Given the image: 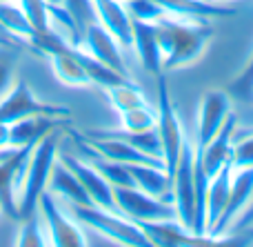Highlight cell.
Wrapping results in <instances>:
<instances>
[{"label":"cell","mask_w":253,"mask_h":247,"mask_svg":"<svg viewBox=\"0 0 253 247\" xmlns=\"http://www.w3.org/2000/svg\"><path fill=\"white\" fill-rule=\"evenodd\" d=\"M131 34H133V47L140 58V65L144 71L153 76L162 74V49L158 40L156 22L131 20Z\"/></svg>","instance_id":"2e32d148"},{"label":"cell","mask_w":253,"mask_h":247,"mask_svg":"<svg viewBox=\"0 0 253 247\" xmlns=\"http://www.w3.org/2000/svg\"><path fill=\"white\" fill-rule=\"evenodd\" d=\"M253 225V196H251V200H249V205L245 207V212L238 216V221L233 223V230H238V232H245V230H249V227Z\"/></svg>","instance_id":"d6a6232c"},{"label":"cell","mask_w":253,"mask_h":247,"mask_svg":"<svg viewBox=\"0 0 253 247\" xmlns=\"http://www.w3.org/2000/svg\"><path fill=\"white\" fill-rule=\"evenodd\" d=\"M231 174L233 167L224 165L209 181V187H207V236L211 234V230L215 227L218 218L222 216L224 207H227L229 190H231Z\"/></svg>","instance_id":"ffe728a7"},{"label":"cell","mask_w":253,"mask_h":247,"mask_svg":"<svg viewBox=\"0 0 253 247\" xmlns=\"http://www.w3.org/2000/svg\"><path fill=\"white\" fill-rule=\"evenodd\" d=\"M229 94H231L233 98H238L240 102H247V105L253 102V53H251L249 62L245 65V69L231 80Z\"/></svg>","instance_id":"f1b7e54d"},{"label":"cell","mask_w":253,"mask_h":247,"mask_svg":"<svg viewBox=\"0 0 253 247\" xmlns=\"http://www.w3.org/2000/svg\"><path fill=\"white\" fill-rule=\"evenodd\" d=\"M80 49L89 56H93L96 60H100L102 65L116 69L118 74H123L129 78V69H126L125 56L120 51V43L100 25L98 20L89 22L83 31V43H80Z\"/></svg>","instance_id":"9c48e42d"},{"label":"cell","mask_w":253,"mask_h":247,"mask_svg":"<svg viewBox=\"0 0 253 247\" xmlns=\"http://www.w3.org/2000/svg\"><path fill=\"white\" fill-rule=\"evenodd\" d=\"M102 136H116L123 138L129 145H133L135 149H140L142 154L151 156V158L162 160V145H160V136H158V129H144V132H126V129H116V132H96ZM165 163V160H162Z\"/></svg>","instance_id":"603a6c76"},{"label":"cell","mask_w":253,"mask_h":247,"mask_svg":"<svg viewBox=\"0 0 253 247\" xmlns=\"http://www.w3.org/2000/svg\"><path fill=\"white\" fill-rule=\"evenodd\" d=\"M58 158L78 176L80 185L84 187V192L89 194V198H91V203L96 205V207L109 209V212H118V209H116V198H114V185H111L89 160H84L83 156L67 154V151H58Z\"/></svg>","instance_id":"ba28073f"},{"label":"cell","mask_w":253,"mask_h":247,"mask_svg":"<svg viewBox=\"0 0 253 247\" xmlns=\"http://www.w3.org/2000/svg\"><path fill=\"white\" fill-rule=\"evenodd\" d=\"M114 198L116 209L129 221H169V218H178L175 205L169 200L156 198V196L147 194V192L138 190L135 185L131 187H114Z\"/></svg>","instance_id":"52a82bcc"},{"label":"cell","mask_w":253,"mask_h":247,"mask_svg":"<svg viewBox=\"0 0 253 247\" xmlns=\"http://www.w3.org/2000/svg\"><path fill=\"white\" fill-rule=\"evenodd\" d=\"M231 167L233 169L253 167V129H249V134H240L238 138L233 136Z\"/></svg>","instance_id":"f546056e"},{"label":"cell","mask_w":253,"mask_h":247,"mask_svg":"<svg viewBox=\"0 0 253 247\" xmlns=\"http://www.w3.org/2000/svg\"><path fill=\"white\" fill-rule=\"evenodd\" d=\"M0 214H2V207H0Z\"/></svg>","instance_id":"8d00e7d4"},{"label":"cell","mask_w":253,"mask_h":247,"mask_svg":"<svg viewBox=\"0 0 253 247\" xmlns=\"http://www.w3.org/2000/svg\"><path fill=\"white\" fill-rule=\"evenodd\" d=\"M65 7L74 13V18L78 20V25L83 27V31H84V27H87L89 22L96 20L91 0H65Z\"/></svg>","instance_id":"1f68e13d"},{"label":"cell","mask_w":253,"mask_h":247,"mask_svg":"<svg viewBox=\"0 0 253 247\" xmlns=\"http://www.w3.org/2000/svg\"><path fill=\"white\" fill-rule=\"evenodd\" d=\"M58 151H60V129L40 138L20 158L13 174V203L18 209V218L36 214L40 196L47 190L49 174L58 158Z\"/></svg>","instance_id":"6da1fadb"},{"label":"cell","mask_w":253,"mask_h":247,"mask_svg":"<svg viewBox=\"0 0 253 247\" xmlns=\"http://www.w3.org/2000/svg\"><path fill=\"white\" fill-rule=\"evenodd\" d=\"M140 230L156 247H191V245H209L213 241L209 236H196L189 227H184L178 218L169 221H140Z\"/></svg>","instance_id":"8fae6325"},{"label":"cell","mask_w":253,"mask_h":247,"mask_svg":"<svg viewBox=\"0 0 253 247\" xmlns=\"http://www.w3.org/2000/svg\"><path fill=\"white\" fill-rule=\"evenodd\" d=\"M49 2H62V4H65V0H49Z\"/></svg>","instance_id":"836d02e7"},{"label":"cell","mask_w":253,"mask_h":247,"mask_svg":"<svg viewBox=\"0 0 253 247\" xmlns=\"http://www.w3.org/2000/svg\"><path fill=\"white\" fill-rule=\"evenodd\" d=\"M107 98H109L111 107L118 111H126V109H133V107H142L149 105L147 98H144L142 89H138L131 80H125L120 85H114V87L105 89Z\"/></svg>","instance_id":"d4e9b609"},{"label":"cell","mask_w":253,"mask_h":247,"mask_svg":"<svg viewBox=\"0 0 253 247\" xmlns=\"http://www.w3.org/2000/svg\"><path fill=\"white\" fill-rule=\"evenodd\" d=\"M123 2H125V0H123Z\"/></svg>","instance_id":"74e56055"},{"label":"cell","mask_w":253,"mask_h":247,"mask_svg":"<svg viewBox=\"0 0 253 247\" xmlns=\"http://www.w3.org/2000/svg\"><path fill=\"white\" fill-rule=\"evenodd\" d=\"M0 43H4V40H2V36H0Z\"/></svg>","instance_id":"e575fe53"},{"label":"cell","mask_w":253,"mask_h":247,"mask_svg":"<svg viewBox=\"0 0 253 247\" xmlns=\"http://www.w3.org/2000/svg\"><path fill=\"white\" fill-rule=\"evenodd\" d=\"M0 36H7V38L27 45L36 36L34 27L18 0H0Z\"/></svg>","instance_id":"44dd1931"},{"label":"cell","mask_w":253,"mask_h":247,"mask_svg":"<svg viewBox=\"0 0 253 247\" xmlns=\"http://www.w3.org/2000/svg\"><path fill=\"white\" fill-rule=\"evenodd\" d=\"M65 207L83 227H89V230L102 234L114 245L151 247V243L144 236V232L140 230L138 223L129 221L120 212H109V209L96 207V205H65Z\"/></svg>","instance_id":"3957f363"},{"label":"cell","mask_w":253,"mask_h":247,"mask_svg":"<svg viewBox=\"0 0 253 247\" xmlns=\"http://www.w3.org/2000/svg\"><path fill=\"white\" fill-rule=\"evenodd\" d=\"M18 80V53L9 45L0 43V98Z\"/></svg>","instance_id":"484cf974"},{"label":"cell","mask_w":253,"mask_h":247,"mask_svg":"<svg viewBox=\"0 0 253 247\" xmlns=\"http://www.w3.org/2000/svg\"><path fill=\"white\" fill-rule=\"evenodd\" d=\"M249 236H251V239H253V232H251V234H249Z\"/></svg>","instance_id":"d590c367"},{"label":"cell","mask_w":253,"mask_h":247,"mask_svg":"<svg viewBox=\"0 0 253 247\" xmlns=\"http://www.w3.org/2000/svg\"><path fill=\"white\" fill-rule=\"evenodd\" d=\"M253 196V167H245V169H233L231 174V190H229V200L227 207H224L222 216L218 218L215 227L211 230V239H220L222 234H227L231 230V225L238 221L245 207L249 205Z\"/></svg>","instance_id":"30bf717a"},{"label":"cell","mask_w":253,"mask_h":247,"mask_svg":"<svg viewBox=\"0 0 253 247\" xmlns=\"http://www.w3.org/2000/svg\"><path fill=\"white\" fill-rule=\"evenodd\" d=\"M49 62H51V69L56 74V78L60 80L67 87H89L91 78H89L87 69L83 67V62L76 56V47L71 45H62L56 51L47 53Z\"/></svg>","instance_id":"ac0fdd59"},{"label":"cell","mask_w":253,"mask_h":247,"mask_svg":"<svg viewBox=\"0 0 253 247\" xmlns=\"http://www.w3.org/2000/svg\"><path fill=\"white\" fill-rule=\"evenodd\" d=\"M193 163H196V149L191 143H182V151L171 174V192H173V205L178 212V221L193 232V218H196V176H193Z\"/></svg>","instance_id":"8992f818"},{"label":"cell","mask_w":253,"mask_h":247,"mask_svg":"<svg viewBox=\"0 0 253 247\" xmlns=\"http://www.w3.org/2000/svg\"><path fill=\"white\" fill-rule=\"evenodd\" d=\"M36 212L42 218V225L49 236V245H56V247H84L87 245L83 225H80V223L67 212L65 205L53 194H49L47 190L40 196Z\"/></svg>","instance_id":"277c9868"},{"label":"cell","mask_w":253,"mask_h":247,"mask_svg":"<svg viewBox=\"0 0 253 247\" xmlns=\"http://www.w3.org/2000/svg\"><path fill=\"white\" fill-rule=\"evenodd\" d=\"M96 20L120 43V47H133L131 16L123 0H91Z\"/></svg>","instance_id":"9a60e30c"},{"label":"cell","mask_w":253,"mask_h":247,"mask_svg":"<svg viewBox=\"0 0 253 247\" xmlns=\"http://www.w3.org/2000/svg\"><path fill=\"white\" fill-rule=\"evenodd\" d=\"M231 116V96L220 89H209L200 100V118H198V147H205L220 132Z\"/></svg>","instance_id":"7c38bea8"},{"label":"cell","mask_w":253,"mask_h":247,"mask_svg":"<svg viewBox=\"0 0 253 247\" xmlns=\"http://www.w3.org/2000/svg\"><path fill=\"white\" fill-rule=\"evenodd\" d=\"M36 34L49 31V0H18Z\"/></svg>","instance_id":"83f0119b"},{"label":"cell","mask_w":253,"mask_h":247,"mask_svg":"<svg viewBox=\"0 0 253 247\" xmlns=\"http://www.w3.org/2000/svg\"><path fill=\"white\" fill-rule=\"evenodd\" d=\"M65 125L62 116H49V114H29L22 116V118L13 120L9 125V145L11 147H31L44 138L47 134L56 132Z\"/></svg>","instance_id":"5bb4252c"},{"label":"cell","mask_w":253,"mask_h":247,"mask_svg":"<svg viewBox=\"0 0 253 247\" xmlns=\"http://www.w3.org/2000/svg\"><path fill=\"white\" fill-rule=\"evenodd\" d=\"M158 78V120H156V129L158 136H160V145H162V160H165V169L167 174H173L175 163L180 158V151H182V125H180L178 111L173 107V100L169 96V89H167L165 76H156Z\"/></svg>","instance_id":"5b68a950"},{"label":"cell","mask_w":253,"mask_h":247,"mask_svg":"<svg viewBox=\"0 0 253 247\" xmlns=\"http://www.w3.org/2000/svg\"><path fill=\"white\" fill-rule=\"evenodd\" d=\"M125 7L129 11L131 20H144V22H158L165 18V9L153 0H125Z\"/></svg>","instance_id":"4dcf8cb0"},{"label":"cell","mask_w":253,"mask_h":247,"mask_svg":"<svg viewBox=\"0 0 253 247\" xmlns=\"http://www.w3.org/2000/svg\"><path fill=\"white\" fill-rule=\"evenodd\" d=\"M133 185L138 190L147 192V194L156 196V198L169 200L173 203V192H171V178L165 167H156V165H126Z\"/></svg>","instance_id":"d6986e66"},{"label":"cell","mask_w":253,"mask_h":247,"mask_svg":"<svg viewBox=\"0 0 253 247\" xmlns=\"http://www.w3.org/2000/svg\"><path fill=\"white\" fill-rule=\"evenodd\" d=\"M158 2L165 13H175V16L193 18V20H207V18H224L233 16L236 9L231 7H215L205 0H153Z\"/></svg>","instance_id":"7402d4cb"},{"label":"cell","mask_w":253,"mask_h":247,"mask_svg":"<svg viewBox=\"0 0 253 247\" xmlns=\"http://www.w3.org/2000/svg\"><path fill=\"white\" fill-rule=\"evenodd\" d=\"M47 192L53 194L65 205H93L89 194L84 192V187L80 185L78 176H76L60 158H56V163H53V167H51Z\"/></svg>","instance_id":"e0dca14e"},{"label":"cell","mask_w":253,"mask_h":247,"mask_svg":"<svg viewBox=\"0 0 253 247\" xmlns=\"http://www.w3.org/2000/svg\"><path fill=\"white\" fill-rule=\"evenodd\" d=\"M16 245L20 247H42L49 245L47 230L42 225V218L38 216V212L34 216L18 218V232H16Z\"/></svg>","instance_id":"cb8c5ba5"},{"label":"cell","mask_w":253,"mask_h":247,"mask_svg":"<svg viewBox=\"0 0 253 247\" xmlns=\"http://www.w3.org/2000/svg\"><path fill=\"white\" fill-rule=\"evenodd\" d=\"M120 120H123V129H126V132H144V129L156 127L158 114L149 105H142L120 111Z\"/></svg>","instance_id":"4316f807"},{"label":"cell","mask_w":253,"mask_h":247,"mask_svg":"<svg viewBox=\"0 0 253 247\" xmlns=\"http://www.w3.org/2000/svg\"><path fill=\"white\" fill-rule=\"evenodd\" d=\"M238 129V120L236 116H229L227 123L220 127V132L207 143L205 147H198L196 154L200 165L205 167L207 176L213 178L224 165H231V149H233V136Z\"/></svg>","instance_id":"4fadbf2b"},{"label":"cell","mask_w":253,"mask_h":247,"mask_svg":"<svg viewBox=\"0 0 253 247\" xmlns=\"http://www.w3.org/2000/svg\"><path fill=\"white\" fill-rule=\"evenodd\" d=\"M156 31L162 49V69L167 71L191 65L207 49L215 34L207 20L178 22L167 16L156 22Z\"/></svg>","instance_id":"7a4b0ae2"}]
</instances>
